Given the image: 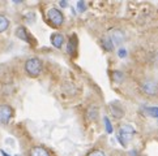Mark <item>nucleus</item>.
I'll list each match as a JSON object with an SVG mask.
<instances>
[{
	"label": "nucleus",
	"mask_w": 158,
	"mask_h": 156,
	"mask_svg": "<svg viewBox=\"0 0 158 156\" xmlns=\"http://www.w3.org/2000/svg\"><path fill=\"white\" fill-rule=\"evenodd\" d=\"M42 68H43V64L38 57H30L25 61V70L30 77L39 76L42 72Z\"/></svg>",
	"instance_id": "1"
},
{
	"label": "nucleus",
	"mask_w": 158,
	"mask_h": 156,
	"mask_svg": "<svg viewBox=\"0 0 158 156\" xmlns=\"http://www.w3.org/2000/svg\"><path fill=\"white\" fill-rule=\"evenodd\" d=\"M47 20L51 22L54 26H60L64 22V16L58 8H51L47 12Z\"/></svg>",
	"instance_id": "2"
},
{
	"label": "nucleus",
	"mask_w": 158,
	"mask_h": 156,
	"mask_svg": "<svg viewBox=\"0 0 158 156\" xmlns=\"http://www.w3.org/2000/svg\"><path fill=\"white\" fill-rule=\"evenodd\" d=\"M133 134H135V129L131 125H123L119 130V134H118V139L120 141L123 146H126L127 142L132 138Z\"/></svg>",
	"instance_id": "3"
},
{
	"label": "nucleus",
	"mask_w": 158,
	"mask_h": 156,
	"mask_svg": "<svg viewBox=\"0 0 158 156\" xmlns=\"http://www.w3.org/2000/svg\"><path fill=\"white\" fill-rule=\"evenodd\" d=\"M13 116V109L8 104H2L0 105V124L7 125L9 120Z\"/></svg>",
	"instance_id": "4"
},
{
	"label": "nucleus",
	"mask_w": 158,
	"mask_h": 156,
	"mask_svg": "<svg viewBox=\"0 0 158 156\" xmlns=\"http://www.w3.org/2000/svg\"><path fill=\"white\" fill-rule=\"evenodd\" d=\"M141 87H143V91L146 94V95L154 96V95H157V94H158V83L154 82V81H150V80L145 81Z\"/></svg>",
	"instance_id": "5"
},
{
	"label": "nucleus",
	"mask_w": 158,
	"mask_h": 156,
	"mask_svg": "<svg viewBox=\"0 0 158 156\" xmlns=\"http://www.w3.org/2000/svg\"><path fill=\"white\" fill-rule=\"evenodd\" d=\"M111 113L114 117H116V119H122V117L124 116V109L122 108V105L120 104H114L112 103L111 104Z\"/></svg>",
	"instance_id": "6"
},
{
	"label": "nucleus",
	"mask_w": 158,
	"mask_h": 156,
	"mask_svg": "<svg viewBox=\"0 0 158 156\" xmlns=\"http://www.w3.org/2000/svg\"><path fill=\"white\" fill-rule=\"evenodd\" d=\"M51 43H52L54 47L61 48V46H63V43H64L63 35H60L59 33H55V34H52V35H51Z\"/></svg>",
	"instance_id": "7"
},
{
	"label": "nucleus",
	"mask_w": 158,
	"mask_h": 156,
	"mask_svg": "<svg viewBox=\"0 0 158 156\" xmlns=\"http://www.w3.org/2000/svg\"><path fill=\"white\" fill-rule=\"evenodd\" d=\"M30 156H50V152L46 148L35 146V147H33L30 150Z\"/></svg>",
	"instance_id": "8"
},
{
	"label": "nucleus",
	"mask_w": 158,
	"mask_h": 156,
	"mask_svg": "<svg viewBox=\"0 0 158 156\" xmlns=\"http://www.w3.org/2000/svg\"><path fill=\"white\" fill-rule=\"evenodd\" d=\"M16 35H17L20 39H22V41H26V42H30V37H29V33H27V30L25 29L24 26H20L17 27V30H16Z\"/></svg>",
	"instance_id": "9"
},
{
	"label": "nucleus",
	"mask_w": 158,
	"mask_h": 156,
	"mask_svg": "<svg viewBox=\"0 0 158 156\" xmlns=\"http://www.w3.org/2000/svg\"><path fill=\"white\" fill-rule=\"evenodd\" d=\"M9 20L5 17V16H3V14H0V33H3V31H5L9 27Z\"/></svg>",
	"instance_id": "10"
},
{
	"label": "nucleus",
	"mask_w": 158,
	"mask_h": 156,
	"mask_svg": "<svg viewBox=\"0 0 158 156\" xmlns=\"http://www.w3.org/2000/svg\"><path fill=\"white\" fill-rule=\"evenodd\" d=\"M102 46L105 47L106 51H112V49H114V43H112L111 38H109V37H105L102 39Z\"/></svg>",
	"instance_id": "11"
},
{
	"label": "nucleus",
	"mask_w": 158,
	"mask_h": 156,
	"mask_svg": "<svg viewBox=\"0 0 158 156\" xmlns=\"http://www.w3.org/2000/svg\"><path fill=\"white\" fill-rule=\"evenodd\" d=\"M112 42H115V43H122L124 41V34L122 31H118L115 30L114 33H112V39H111Z\"/></svg>",
	"instance_id": "12"
},
{
	"label": "nucleus",
	"mask_w": 158,
	"mask_h": 156,
	"mask_svg": "<svg viewBox=\"0 0 158 156\" xmlns=\"http://www.w3.org/2000/svg\"><path fill=\"white\" fill-rule=\"evenodd\" d=\"M88 116H89V119H90V120H94L95 117L98 116V109H97V107H95V105H92V107L89 108V111H88Z\"/></svg>",
	"instance_id": "13"
},
{
	"label": "nucleus",
	"mask_w": 158,
	"mask_h": 156,
	"mask_svg": "<svg viewBox=\"0 0 158 156\" xmlns=\"http://www.w3.org/2000/svg\"><path fill=\"white\" fill-rule=\"evenodd\" d=\"M88 156H106L103 151H101V150H94V151H92Z\"/></svg>",
	"instance_id": "14"
},
{
	"label": "nucleus",
	"mask_w": 158,
	"mask_h": 156,
	"mask_svg": "<svg viewBox=\"0 0 158 156\" xmlns=\"http://www.w3.org/2000/svg\"><path fill=\"white\" fill-rule=\"evenodd\" d=\"M105 125H106V130H107V133H112L111 122L109 121V119H107V117H105Z\"/></svg>",
	"instance_id": "15"
},
{
	"label": "nucleus",
	"mask_w": 158,
	"mask_h": 156,
	"mask_svg": "<svg viewBox=\"0 0 158 156\" xmlns=\"http://www.w3.org/2000/svg\"><path fill=\"white\" fill-rule=\"evenodd\" d=\"M77 9L80 10V12H84V10L86 9L85 3H84V2H78V3H77Z\"/></svg>",
	"instance_id": "16"
},
{
	"label": "nucleus",
	"mask_w": 158,
	"mask_h": 156,
	"mask_svg": "<svg viewBox=\"0 0 158 156\" xmlns=\"http://www.w3.org/2000/svg\"><path fill=\"white\" fill-rule=\"evenodd\" d=\"M148 112L153 117H158V108H148Z\"/></svg>",
	"instance_id": "17"
},
{
	"label": "nucleus",
	"mask_w": 158,
	"mask_h": 156,
	"mask_svg": "<svg viewBox=\"0 0 158 156\" xmlns=\"http://www.w3.org/2000/svg\"><path fill=\"white\" fill-rule=\"evenodd\" d=\"M126 49H119V53H118V55H119V56L120 57H126Z\"/></svg>",
	"instance_id": "18"
},
{
	"label": "nucleus",
	"mask_w": 158,
	"mask_h": 156,
	"mask_svg": "<svg viewBox=\"0 0 158 156\" xmlns=\"http://www.w3.org/2000/svg\"><path fill=\"white\" fill-rule=\"evenodd\" d=\"M60 5H61V7H67L68 4H67V3L64 2V0H61V2H60Z\"/></svg>",
	"instance_id": "19"
},
{
	"label": "nucleus",
	"mask_w": 158,
	"mask_h": 156,
	"mask_svg": "<svg viewBox=\"0 0 158 156\" xmlns=\"http://www.w3.org/2000/svg\"><path fill=\"white\" fill-rule=\"evenodd\" d=\"M4 154V152H3ZM4 156H9V155H7V154H4Z\"/></svg>",
	"instance_id": "20"
}]
</instances>
